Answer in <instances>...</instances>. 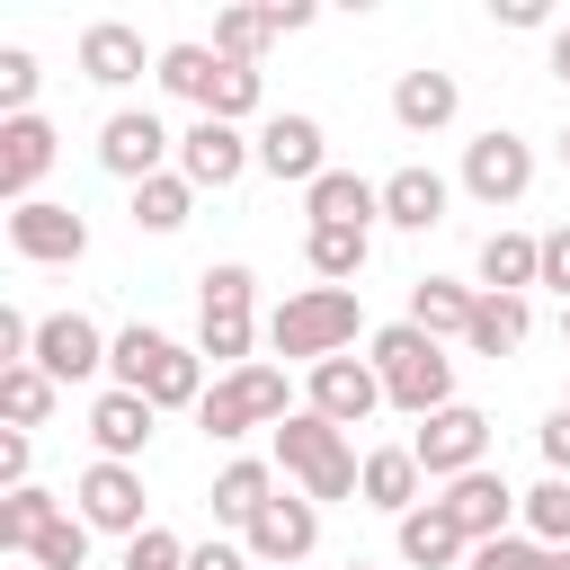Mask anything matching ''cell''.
<instances>
[{"mask_svg": "<svg viewBox=\"0 0 570 570\" xmlns=\"http://www.w3.org/2000/svg\"><path fill=\"white\" fill-rule=\"evenodd\" d=\"M9 249L27 267H80L89 258V223H80V205L36 196V205H9Z\"/></svg>", "mask_w": 570, "mask_h": 570, "instance_id": "10", "label": "cell"}, {"mask_svg": "<svg viewBox=\"0 0 570 570\" xmlns=\"http://www.w3.org/2000/svg\"><path fill=\"white\" fill-rule=\"evenodd\" d=\"M410 454H419V472H428V481H463V472H481V463H490V419H481L472 401H454V410L419 419Z\"/></svg>", "mask_w": 570, "mask_h": 570, "instance_id": "9", "label": "cell"}, {"mask_svg": "<svg viewBox=\"0 0 570 570\" xmlns=\"http://www.w3.org/2000/svg\"><path fill=\"white\" fill-rule=\"evenodd\" d=\"M151 419H160V410H151L142 392H116V383H107V392L89 401V445H98V463H134V454L151 445Z\"/></svg>", "mask_w": 570, "mask_h": 570, "instance_id": "20", "label": "cell"}, {"mask_svg": "<svg viewBox=\"0 0 570 570\" xmlns=\"http://www.w3.org/2000/svg\"><path fill=\"white\" fill-rule=\"evenodd\" d=\"M187 570H258L240 543H187Z\"/></svg>", "mask_w": 570, "mask_h": 570, "instance_id": "45", "label": "cell"}, {"mask_svg": "<svg viewBox=\"0 0 570 570\" xmlns=\"http://www.w3.org/2000/svg\"><path fill=\"white\" fill-rule=\"evenodd\" d=\"M240 169H258V142H249L240 125L196 116V125L178 134V178H187V187H232Z\"/></svg>", "mask_w": 570, "mask_h": 570, "instance_id": "13", "label": "cell"}, {"mask_svg": "<svg viewBox=\"0 0 570 570\" xmlns=\"http://www.w3.org/2000/svg\"><path fill=\"white\" fill-rule=\"evenodd\" d=\"M312 543H321V508H312L303 490H276V499L258 508V525L240 534V552H249L258 570H294Z\"/></svg>", "mask_w": 570, "mask_h": 570, "instance_id": "12", "label": "cell"}, {"mask_svg": "<svg viewBox=\"0 0 570 570\" xmlns=\"http://www.w3.org/2000/svg\"><path fill=\"white\" fill-rule=\"evenodd\" d=\"M18 570H36V561H18Z\"/></svg>", "mask_w": 570, "mask_h": 570, "instance_id": "53", "label": "cell"}, {"mask_svg": "<svg viewBox=\"0 0 570 570\" xmlns=\"http://www.w3.org/2000/svg\"><path fill=\"white\" fill-rule=\"evenodd\" d=\"M36 80H45L36 53H27V45H0V107H9V116H36Z\"/></svg>", "mask_w": 570, "mask_h": 570, "instance_id": "39", "label": "cell"}, {"mask_svg": "<svg viewBox=\"0 0 570 570\" xmlns=\"http://www.w3.org/2000/svg\"><path fill=\"white\" fill-rule=\"evenodd\" d=\"M472 303H481V285H454V276H419L410 285V321L428 338H463L472 330Z\"/></svg>", "mask_w": 570, "mask_h": 570, "instance_id": "28", "label": "cell"}, {"mask_svg": "<svg viewBox=\"0 0 570 570\" xmlns=\"http://www.w3.org/2000/svg\"><path fill=\"white\" fill-rule=\"evenodd\" d=\"M214 71H223L214 45H160V62H151V80H160L169 98H187L196 116H205V98H214Z\"/></svg>", "mask_w": 570, "mask_h": 570, "instance_id": "30", "label": "cell"}, {"mask_svg": "<svg viewBox=\"0 0 570 570\" xmlns=\"http://www.w3.org/2000/svg\"><path fill=\"white\" fill-rule=\"evenodd\" d=\"M303 410H312V419H330V428L374 419V410H383V374H374V356H330V365H312Z\"/></svg>", "mask_w": 570, "mask_h": 570, "instance_id": "11", "label": "cell"}, {"mask_svg": "<svg viewBox=\"0 0 570 570\" xmlns=\"http://www.w3.org/2000/svg\"><path fill=\"white\" fill-rule=\"evenodd\" d=\"M276 436V463L294 472V490L312 499V508H330V499H356V472H365V454L347 445V428H330V419H312V410H294L285 428H267Z\"/></svg>", "mask_w": 570, "mask_h": 570, "instance_id": "5", "label": "cell"}, {"mask_svg": "<svg viewBox=\"0 0 570 570\" xmlns=\"http://www.w3.org/2000/svg\"><path fill=\"white\" fill-rule=\"evenodd\" d=\"M53 401H62V383H53L45 365H0V410H9V428H45Z\"/></svg>", "mask_w": 570, "mask_h": 570, "instance_id": "31", "label": "cell"}, {"mask_svg": "<svg viewBox=\"0 0 570 570\" xmlns=\"http://www.w3.org/2000/svg\"><path fill=\"white\" fill-rule=\"evenodd\" d=\"M258 45H267V9H223L214 18V53L223 62H258Z\"/></svg>", "mask_w": 570, "mask_h": 570, "instance_id": "38", "label": "cell"}, {"mask_svg": "<svg viewBox=\"0 0 570 570\" xmlns=\"http://www.w3.org/2000/svg\"><path fill=\"white\" fill-rule=\"evenodd\" d=\"M419 481H428V472H419V454H410V445H374V454H365V472H356V499H365V508H383V517L401 525V517L419 508Z\"/></svg>", "mask_w": 570, "mask_h": 570, "instance_id": "24", "label": "cell"}, {"mask_svg": "<svg viewBox=\"0 0 570 570\" xmlns=\"http://www.w3.org/2000/svg\"><path fill=\"white\" fill-rule=\"evenodd\" d=\"M552 570H570V543H561V552H552Z\"/></svg>", "mask_w": 570, "mask_h": 570, "instance_id": "49", "label": "cell"}, {"mask_svg": "<svg viewBox=\"0 0 570 570\" xmlns=\"http://www.w3.org/2000/svg\"><path fill=\"white\" fill-rule=\"evenodd\" d=\"M517 525H525L543 552H561V543H570V481H561V472H543V481L525 490V517H517Z\"/></svg>", "mask_w": 570, "mask_h": 570, "instance_id": "34", "label": "cell"}, {"mask_svg": "<svg viewBox=\"0 0 570 570\" xmlns=\"http://www.w3.org/2000/svg\"><path fill=\"white\" fill-rule=\"evenodd\" d=\"M249 338H258V276L240 258H223V267L196 276V356H214L223 374H240V365H258Z\"/></svg>", "mask_w": 570, "mask_h": 570, "instance_id": "4", "label": "cell"}, {"mask_svg": "<svg viewBox=\"0 0 570 570\" xmlns=\"http://www.w3.org/2000/svg\"><path fill=\"white\" fill-rule=\"evenodd\" d=\"M347 570H374V561H347Z\"/></svg>", "mask_w": 570, "mask_h": 570, "instance_id": "52", "label": "cell"}, {"mask_svg": "<svg viewBox=\"0 0 570 570\" xmlns=\"http://www.w3.org/2000/svg\"><path fill=\"white\" fill-rule=\"evenodd\" d=\"M356 330H365L356 285H303V294H285V303L267 312V347L294 356V365H330V356H347Z\"/></svg>", "mask_w": 570, "mask_h": 570, "instance_id": "2", "label": "cell"}, {"mask_svg": "<svg viewBox=\"0 0 570 570\" xmlns=\"http://www.w3.org/2000/svg\"><path fill=\"white\" fill-rule=\"evenodd\" d=\"M454 107H463V89H454V71H401L392 80V116H401V134H445L454 125Z\"/></svg>", "mask_w": 570, "mask_h": 570, "instance_id": "23", "label": "cell"}, {"mask_svg": "<svg viewBox=\"0 0 570 570\" xmlns=\"http://www.w3.org/2000/svg\"><path fill=\"white\" fill-rule=\"evenodd\" d=\"M303 214H312V232H374L383 187H374V178H356V169H321V178L303 187Z\"/></svg>", "mask_w": 570, "mask_h": 570, "instance_id": "19", "label": "cell"}, {"mask_svg": "<svg viewBox=\"0 0 570 570\" xmlns=\"http://www.w3.org/2000/svg\"><path fill=\"white\" fill-rule=\"evenodd\" d=\"M525 330H534L525 294H481V303H472V330H463V347H472V356H517V347H525Z\"/></svg>", "mask_w": 570, "mask_h": 570, "instance_id": "29", "label": "cell"}, {"mask_svg": "<svg viewBox=\"0 0 570 570\" xmlns=\"http://www.w3.org/2000/svg\"><path fill=\"white\" fill-rule=\"evenodd\" d=\"M258 169H267L276 187H312V178L330 169L321 116H267V125H258Z\"/></svg>", "mask_w": 570, "mask_h": 570, "instance_id": "16", "label": "cell"}, {"mask_svg": "<svg viewBox=\"0 0 570 570\" xmlns=\"http://www.w3.org/2000/svg\"><path fill=\"white\" fill-rule=\"evenodd\" d=\"M267 499H276V472H267L258 454H240V463H223V472H214V490H205V508H214L223 525H240V534L258 525V508H267Z\"/></svg>", "mask_w": 570, "mask_h": 570, "instance_id": "26", "label": "cell"}, {"mask_svg": "<svg viewBox=\"0 0 570 570\" xmlns=\"http://www.w3.org/2000/svg\"><path fill=\"white\" fill-rule=\"evenodd\" d=\"M499 27H543V0H490Z\"/></svg>", "mask_w": 570, "mask_h": 570, "instance_id": "47", "label": "cell"}, {"mask_svg": "<svg viewBox=\"0 0 570 570\" xmlns=\"http://www.w3.org/2000/svg\"><path fill=\"white\" fill-rule=\"evenodd\" d=\"M445 196H454V187H445L428 160H410V169L383 178V223H401V232H436V223H445Z\"/></svg>", "mask_w": 570, "mask_h": 570, "instance_id": "25", "label": "cell"}, {"mask_svg": "<svg viewBox=\"0 0 570 570\" xmlns=\"http://www.w3.org/2000/svg\"><path fill=\"white\" fill-rule=\"evenodd\" d=\"M187 214H196V187H187L178 169H160V178L134 187V232H178Z\"/></svg>", "mask_w": 570, "mask_h": 570, "instance_id": "32", "label": "cell"}, {"mask_svg": "<svg viewBox=\"0 0 570 570\" xmlns=\"http://www.w3.org/2000/svg\"><path fill=\"white\" fill-rule=\"evenodd\" d=\"M552 80L570 89V27H552Z\"/></svg>", "mask_w": 570, "mask_h": 570, "instance_id": "48", "label": "cell"}, {"mask_svg": "<svg viewBox=\"0 0 570 570\" xmlns=\"http://www.w3.org/2000/svg\"><path fill=\"white\" fill-rule=\"evenodd\" d=\"M36 570H89V517L80 508H62L45 534H36V552H27Z\"/></svg>", "mask_w": 570, "mask_h": 570, "instance_id": "36", "label": "cell"}, {"mask_svg": "<svg viewBox=\"0 0 570 570\" xmlns=\"http://www.w3.org/2000/svg\"><path fill=\"white\" fill-rule=\"evenodd\" d=\"M463 570H552V552H543L534 534H499V543H472Z\"/></svg>", "mask_w": 570, "mask_h": 570, "instance_id": "40", "label": "cell"}, {"mask_svg": "<svg viewBox=\"0 0 570 570\" xmlns=\"http://www.w3.org/2000/svg\"><path fill=\"white\" fill-rule=\"evenodd\" d=\"M45 169H53V125L45 116H0V196L9 205H36Z\"/></svg>", "mask_w": 570, "mask_h": 570, "instance_id": "18", "label": "cell"}, {"mask_svg": "<svg viewBox=\"0 0 570 570\" xmlns=\"http://www.w3.org/2000/svg\"><path fill=\"white\" fill-rule=\"evenodd\" d=\"M312 27V0H267V36H303Z\"/></svg>", "mask_w": 570, "mask_h": 570, "instance_id": "46", "label": "cell"}, {"mask_svg": "<svg viewBox=\"0 0 570 570\" xmlns=\"http://www.w3.org/2000/svg\"><path fill=\"white\" fill-rule=\"evenodd\" d=\"M445 517H454L472 543H499V534H517V517H525V490H508V481L481 463V472L445 481Z\"/></svg>", "mask_w": 570, "mask_h": 570, "instance_id": "17", "label": "cell"}, {"mask_svg": "<svg viewBox=\"0 0 570 570\" xmlns=\"http://www.w3.org/2000/svg\"><path fill=\"white\" fill-rule=\"evenodd\" d=\"M525 285H543V240L490 232L481 240V294H525Z\"/></svg>", "mask_w": 570, "mask_h": 570, "instance_id": "27", "label": "cell"}, {"mask_svg": "<svg viewBox=\"0 0 570 570\" xmlns=\"http://www.w3.org/2000/svg\"><path fill=\"white\" fill-rule=\"evenodd\" d=\"M125 570H187V543H178L169 525H142V534L125 543Z\"/></svg>", "mask_w": 570, "mask_h": 570, "instance_id": "41", "label": "cell"}, {"mask_svg": "<svg viewBox=\"0 0 570 570\" xmlns=\"http://www.w3.org/2000/svg\"><path fill=\"white\" fill-rule=\"evenodd\" d=\"M169 151H178V134H169L151 107H116V116L98 125V169H107V178H125V187L160 178V169H169Z\"/></svg>", "mask_w": 570, "mask_h": 570, "instance_id": "7", "label": "cell"}, {"mask_svg": "<svg viewBox=\"0 0 570 570\" xmlns=\"http://www.w3.org/2000/svg\"><path fill=\"white\" fill-rule=\"evenodd\" d=\"M525 187H534V142H525V134L490 125V134L463 142V196H472V205H517Z\"/></svg>", "mask_w": 570, "mask_h": 570, "instance_id": "8", "label": "cell"}, {"mask_svg": "<svg viewBox=\"0 0 570 570\" xmlns=\"http://www.w3.org/2000/svg\"><path fill=\"white\" fill-rule=\"evenodd\" d=\"M561 169H570V125H561Z\"/></svg>", "mask_w": 570, "mask_h": 570, "instance_id": "50", "label": "cell"}, {"mask_svg": "<svg viewBox=\"0 0 570 570\" xmlns=\"http://www.w3.org/2000/svg\"><path fill=\"white\" fill-rule=\"evenodd\" d=\"M561 347H570V303H561Z\"/></svg>", "mask_w": 570, "mask_h": 570, "instance_id": "51", "label": "cell"}, {"mask_svg": "<svg viewBox=\"0 0 570 570\" xmlns=\"http://www.w3.org/2000/svg\"><path fill=\"white\" fill-rule=\"evenodd\" d=\"M142 62H160V53H142V27H125V18H98V27H80V71H89L98 89H125V80H142Z\"/></svg>", "mask_w": 570, "mask_h": 570, "instance_id": "22", "label": "cell"}, {"mask_svg": "<svg viewBox=\"0 0 570 570\" xmlns=\"http://www.w3.org/2000/svg\"><path fill=\"white\" fill-rule=\"evenodd\" d=\"M392 543H401L410 570H454V561H472V534L445 517V499H419V508L392 525Z\"/></svg>", "mask_w": 570, "mask_h": 570, "instance_id": "21", "label": "cell"}, {"mask_svg": "<svg viewBox=\"0 0 570 570\" xmlns=\"http://www.w3.org/2000/svg\"><path fill=\"white\" fill-rule=\"evenodd\" d=\"M534 445H543V463H552V472L570 481V410H552V419L534 428Z\"/></svg>", "mask_w": 570, "mask_h": 570, "instance_id": "43", "label": "cell"}, {"mask_svg": "<svg viewBox=\"0 0 570 570\" xmlns=\"http://www.w3.org/2000/svg\"><path fill=\"white\" fill-rule=\"evenodd\" d=\"M365 249H374V232H312V240H303V258H312L321 285H347V276L365 267Z\"/></svg>", "mask_w": 570, "mask_h": 570, "instance_id": "35", "label": "cell"}, {"mask_svg": "<svg viewBox=\"0 0 570 570\" xmlns=\"http://www.w3.org/2000/svg\"><path fill=\"white\" fill-rule=\"evenodd\" d=\"M53 517H62V499H53V490H36V481H27V490H9V499H0V552H36V534H45Z\"/></svg>", "mask_w": 570, "mask_h": 570, "instance_id": "33", "label": "cell"}, {"mask_svg": "<svg viewBox=\"0 0 570 570\" xmlns=\"http://www.w3.org/2000/svg\"><path fill=\"white\" fill-rule=\"evenodd\" d=\"M285 419H294L285 365H240V374H214V392H205V410H196V428H205L214 445H232V436H249V428H285Z\"/></svg>", "mask_w": 570, "mask_h": 570, "instance_id": "6", "label": "cell"}, {"mask_svg": "<svg viewBox=\"0 0 570 570\" xmlns=\"http://www.w3.org/2000/svg\"><path fill=\"white\" fill-rule=\"evenodd\" d=\"M107 383L116 392H142L151 410H205V356L196 347H178L169 330H151V321H134V330H116V347H107Z\"/></svg>", "mask_w": 570, "mask_h": 570, "instance_id": "1", "label": "cell"}, {"mask_svg": "<svg viewBox=\"0 0 570 570\" xmlns=\"http://www.w3.org/2000/svg\"><path fill=\"white\" fill-rule=\"evenodd\" d=\"M107 330L89 321V312H45L36 321V365L53 374V383H89V374H107Z\"/></svg>", "mask_w": 570, "mask_h": 570, "instance_id": "14", "label": "cell"}, {"mask_svg": "<svg viewBox=\"0 0 570 570\" xmlns=\"http://www.w3.org/2000/svg\"><path fill=\"white\" fill-rule=\"evenodd\" d=\"M71 499H80V517H89V534H142L151 517H142V472L134 463H89L80 481H71Z\"/></svg>", "mask_w": 570, "mask_h": 570, "instance_id": "15", "label": "cell"}, {"mask_svg": "<svg viewBox=\"0 0 570 570\" xmlns=\"http://www.w3.org/2000/svg\"><path fill=\"white\" fill-rule=\"evenodd\" d=\"M561 410H570V401H561Z\"/></svg>", "mask_w": 570, "mask_h": 570, "instance_id": "54", "label": "cell"}, {"mask_svg": "<svg viewBox=\"0 0 570 570\" xmlns=\"http://www.w3.org/2000/svg\"><path fill=\"white\" fill-rule=\"evenodd\" d=\"M374 374H383V401L410 410V419L454 410V356H445V338H428L419 321L374 330Z\"/></svg>", "mask_w": 570, "mask_h": 570, "instance_id": "3", "label": "cell"}, {"mask_svg": "<svg viewBox=\"0 0 570 570\" xmlns=\"http://www.w3.org/2000/svg\"><path fill=\"white\" fill-rule=\"evenodd\" d=\"M205 116H223V125L258 116V62H223V71H214V98H205Z\"/></svg>", "mask_w": 570, "mask_h": 570, "instance_id": "37", "label": "cell"}, {"mask_svg": "<svg viewBox=\"0 0 570 570\" xmlns=\"http://www.w3.org/2000/svg\"><path fill=\"white\" fill-rule=\"evenodd\" d=\"M27 463H36V436L27 428H0V499L27 490Z\"/></svg>", "mask_w": 570, "mask_h": 570, "instance_id": "42", "label": "cell"}, {"mask_svg": "<svg viewBox=\"0 0 570 570\" xmlns=\"http://www.w3.org/2000/svg\"><path fill=\"white\" fill-rule=\"evenodd\" d=\"M543 285L570 303V223H561V232H543Z\"/></svg>", "mask_w": 570, "mask_h": 570, "instance_id": "44", "label": "cell"}]
</instances>
